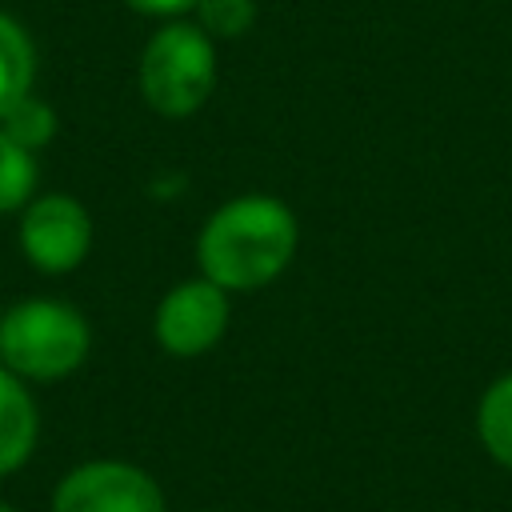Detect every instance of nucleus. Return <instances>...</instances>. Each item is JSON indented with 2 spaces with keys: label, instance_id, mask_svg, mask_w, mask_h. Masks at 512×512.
Wrapping results in <instances>:
<instances>
[{
  "label": "nucleus",
  "instance_id": "1a4fd4ad",
  "mask_svg": "<svg viewBox=\"0 0 512 512\" xmlns=\"http://www.w3.org/2000/svg\"><path fill=\"white\" fill-rule=\"evenodd\" d=\"M476 440L492 464L512 472V372H500L476 400Z\"/></svg>",
  "mask_w": 512,
  "mask_h": 512
},
{
  "label": "nucleus",
  "instance_id": "20e7f679",
  "mask_svg": "<svg viewBox=\"0 0 512 512\" xmlns=\"http://www.w3.org/2000/svg\"><path fill=\"white\" fill-rule=\"evenodd\" d=\"M96 240L92 212L72 192H36L16 212V244L32 272L40 276H68L76 272Z\"/></svg>",
  "mask_w": 512,
  "mask_h": 512
},
{
  "label": "nucleus",
  "instance_id": "0eeeda50",
  "mask_svg": "<svg viewBox=\"0 0 512 512\" xmlns=\"http://www.w3.org/2000/svg\"><path fill=\"white\" fill-rule=\"evenodd\" d=\"M40 444V404L32 384L0 364V480L16 476Z\"/></svg>",
  "mask_w": 512,
  "mask_h": 512
},
{
  "label": "nucleus",
  "instance_id": "9d476101",
  "mask_svg": "<svg viewBox=\"0 0 512 512\" xmlns=\"http://www.w3.org/2000/svg\"><path fill=\"white\" fill-rule=\"evenodd\" d=\"M40 192V152L0 128V216H16Z\"/></svg>",
  "mask_w": 512,
  "mask_h": 512
},
{
  "label": "nucleus",
  "instance_id": "f257e3e1",
  "mask_svg": "<svg viewBox=\"0 0 512 512\" xmlns=\"http://www.w3.org/2000/svg\"><path fill=\"white\" fill-rule=\"evenodd\" d=\"M296 248L300 220L272 192H240L216 204L196 232L200 276L220 284L228 296L276 284L292 268Z\"/></svg>",
  "mask_w": 512,
  "mask_h": 512
},
{
  "label": "nucleus",
  "instance_id": "2eb2a0df",
  "mask_svg": "<svg viewBox=\"0 0 512 512\" xmlns=\"http://www.w3.org/2000/svg\"><path fill=\"white\" fill-rule=\"evenodd\" d=\"M200 512H220V508H200Z\"/></svg>",
  "mask_w": 512,
  "mask_h": 512
},
{
  "label": "nucleus",
  "instance_id": "7ed1b4c3",
  "mask_svg": "<svg viewBox=\"0 0 512 512\" xmlns=\"http://www.w3.org/2000/svg\"><path fill=\"white\" fill-rule=\"evenodd\" d=\"M220 80L216 40L192 20H160V28L144 40L136 60V88L140 100L164 120L196 116Z\"/></svg>",
  "mask_w": 512,
  "mask_h": 512
},
{
  "label": "nucleus",
  "instance_id": "6e6552de",
  "mask_svg": "<svg viewBox=\"0 0 512 512\" xmlns=\"http://www.w3.org/2000/svg\"><path fill=\"white\" fill-rule=\"evenodd\" d=\"M36 72H40V52L32 32L12 12L0 8V120L16 100L36 92Z\"/></svg>",
  "mask_w": 512,
  "mask_h": 512
},
{
  "label": "nucleus",
  "instance_id": "f03ea898",
  "mask_svg": "<svg viewBox=\"0 0 512 512\" xmlns=\"http://www.w3.org/2000/svg\"><path fill=\"white\" fill-rule=\"evenodd\" d=\"M92 356L88 316L60 296H24L0 312V364L28 384H56Z\"/></svg>",
  "mask_w": 512,
  "mask_h": 512
},
{
  "label": "nucleus",
  "instance_id": "39448f33",
  "mask_svg": "<svg viewBox=\"0 0 512 512\" xmlns=\"http://www.w3.org/2000/svg\"><path fill=\"white\" fill-rule=\"evenodd\" d=\"M48 512H168V500L148 468L120 456H92L56 480Z\"/></svg>",
  "mask_w": 512,
  "mask_h": 512
},
{
  "label": "nucleus",
  "instance_id": "4468645a",
  "mask_svg": "<svg viewBox=\"0 0 512 512\" xmlns=\"http://www.w3.org/2000/svg\"><path fill=\"white\" fill-rule=\"evenodd\" d=\"M0 512H20V508H16V504H8V500L0 496Z\"/></svg>",
  "mask_w": 512,
  "mask_h": 512
},
{
  "label": "nucleus",
  "instance_id": "f8f14e48",
  "mask_svg": "<svg viewBox=\"0 0 512 512\" xmlns=\"http://www.w3.org/2000/svg\"><path fill=\"white\" fill-rule=\"evenodd\" d=\"M192 20L220 44V40H240L256 24V0H200Z\"/></svg>",
  "mask_w": 512,
  "mask_h": 512
},
{
  "label": "nucleus",
  "instance_id": "ddd939ff",
  "mask_svg": "<svg viewBox=\"0 0 512 512\" xmlns=\"http://www.w3.org/2000/svg\"><path fill=\"white\" fill-rule=\"evenodd\" d=\"M124 8H132L136 16H152V20H180L192 16L200 0H120Z\"/></svg>",
  "mask_w": 512,
  "mask_h": 512
},
{
  "label": "nucleus",
  "instance_id": "9b49d317",
  "mask_svg": "<svg viewBox=\"0 0 512 512\" xmlns=\"http://www.w3.org/2000/svg\"><path fill=\"white\" fill-rule=\"evenodd\" d=\"M0 128H4L12 140H20L24 148L40 152V148H48V144L56 140V132H60V116H56V108H52L40 92H28L24 100H16V104L4 112Z\"/></svg>",
  "mask_w": 512,
  "mask_h": 512
},
{
  "label": "nucleus",
  "instance_id": "423d86ee",
  "mask_svg": "<svg viewBox=\"0 0 512 512\" xmlns=\"http://www.w3.org/2000/svg\"><path fill=\"white\" fill-rule=\"evenodd\" d=\"M232 320V296L208 276L176 280L152 312V340L172 360H196L212 352Z\"/></svg>",
  "mask_w": 512,
  "mask_h": 512
}]
</instances>
